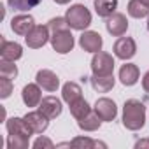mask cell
Here are the masks:
<instances>
[{"mask_svg":"<svg viewBox=\"0 0 149 149\" xmlns=\"http://www.w3.org/2000/svg\"><path fill=\"white\" fill-rule=\"evenodd\" d=\"M105 147L104 142H97V140H91L88 137H76L72 142H70V147H76V149H93V147Z\"/></svg>","mask_w":149,"mask_h":149,"instance_id":"obj_25","label":"cell"},{"mask_svg":"<svg viewBox=\"0 0 149 149\" xmlns=\"http://www.w3.org/2000/svg\"><path fill=\"white\" fill-rule=\"evenodd\" d=\"M128 14L132 18H137V19L146 18V16H149V6H146L142 0H130L128 2Z\"/></svg>","mask_w":149,"mask_h":149,"instance_id":"obj_22","label":"cell"},{"mask_svg":"<svg viewBox=\"0 0 149 149\" xmlns=\"http://www.w3.org/2000/svg\"><path fill=\"white\" fill-rule=\"evenodd\" d=\"M33 147L35 149H40V147H46V149H51V147H54V144L49 140V139H46V137H39L35 142H33Z\"/></svg>","mask_w":149,"mask_h":149,"instance_id":"obj_30","label":"cell"},{"mask_svg":"<svg viewBox=\"0 0 149 149\" xmlns=\"http://www.w3.org/2000/svg\"><path fill=\"white\" fill-rule=\"evenodd\" d=\"M95 112L102 121H112L118 114V107L111 98H98L95 104Z\"/></svg>","mask_w":149,"mask_h":149,"instance_id":"obj_8","label":"cell"},{"mask_svg":"<svg viewBox=\"0 0 149 149\" xmlns=\"http://www.w3.org/2000/svg\"><path fill=\"white\" fill-rule=\"evenodd\" d=\"M142 2H144V4H146V6H149V0H142Z\"/></svg>","mask_w":149,"mask_h":149,"instance_id":"obj_34","label":"cell"},{"mask_svg":"<svg viewBox=\"0 0 149 149\" xmlns=\"http://www.w3.org/2000/svg\"><path fill=\"white\" fill-rule=\"evenodd\" d=\"M33 18L30 14H19V16H14L13 21H11V28L14 33L18 35H26L32 28H33Z\"/></svg>","mask_w":149,"mask_h":149,"instance_id":"obj_14","label":"cell"},{"mask_svg":"<svg viewBox=\"0 0 149 149\" xmlns=\"http://www.w3.org/2000/svg\"><path fill=\"white\" fill-rule=\"evenodd\" d=\"M16 76H18V68H16L14 61H11V60H2L0 61V77L14 79Z\"/></svg>","mask_w":149,"mask_h":149,"instance_id":"obj_26","label":"cell"},{"mask_svg":"<svg viewBox=\"0 0 149 149\" xmlns=\"http://www.w3.org/2000/svg\"><path fill=\"white\" fill-rule=\"evenodd\" d=\"M0 56H2V60L16 61L23 56V47L18 42H9L6 39H0Z\"/></svg>","mask_w":149,"mask_h":149,"instance_id":"obj_13","label":"cell"},{"mask_svg":"<svg viewBox=\"0 0 149 149\" xmlns=\"http://www.w3.org/2000/svg\"><path fill=\"white\" fill-rule=\"evenodd\" d=\"M54 2H56V4H60V6H65V4H68V2H70V0H54Z\"/></svg>","mask_w":149,"mask_h":149,"instance_id":"obj_33","label":"cell"},{"mask_svg":"<svg viewBox=\"0 0 149 149\" xmlns=\"http://www.w3.org/2000/svg\"><path fill=\"white\" fill-rule=\"evenodd\" d=\"M137 53V46L135 40L132 37H119L114 44V54L121 60H130L133 58Z\"/></svg>","mask_w":149,"mask_h":149,"instance_id":"obj_7","label":"cell"},{"mask_svg":"<svg viewBox=\"0 0 149 149\" xmlns=\"http://www.w3.org/2000/svg\"><path fill=\"white\" fill-rule=\"evenodd\" d=\"M146 123V107L140 100L130 98L123 105V126L135 132L140 130Z\"/></svg>","mask_w":149,"mask_h":149,"instance_id":"obj_1","label":"cell"},{"mask_svg":"<svg viewBox=\"0 0 149 149\" xmlns=\"http://www.w3.org/2000/svg\"><path fill=\"white\" fill-rule=\"evenodd\" d=\"M51 46H53V49H54L56 53H60V54L70 53L72 47H74V35H72V32H70L68 28L60 30V32H54V33L51 35Z\"/></svg>","mask_w":149,"mask_h":149,"instance_id":"obj_4","label":"cell"},{"mask_svg":"<svg viewBox=\"0 0 149 149\" xmlns=\"http://www.w3.org/2000/svg\"><path fill=\"white\" fill-rule=\"evenodd\" d=\"M39 111L49 119H54L61 114V102L56 97H44L39 104Z\"/></svg>","mask_w":149,"mask_h":149,"instance_id":"obj_11","label":"cell"},{"mask_svg":"<svg viewBox=\"0 0 149 149\" xmlns=\"http://www.w3.org/2000/svg\"><path fill=\"white\" fill-rule=\"evenodd\" d=\"M135 147H137V149H140V147H149V139H142V140H139V142L135 144Z\"/></svg>","mask_w":149,"mask_h":149,"instance_id":"obj_32","label":"cell"},{"mask_svg":"<svg viewBox=\"0 0 149 149\" xmlns=\"http://www.w3.org/2000/svg\"><path fill=\"white\" fill-rule=\"evenodd\" d=\"M35 79H37V84H39L42 90H46V91H56L58 86H60V79H58V76H56L53 70H49V68H42V70H39Z\"/></svg>","mask_w":149,"mask_h":149,"instance_id":"obj_10","label":"cell"},{"mask_svg":"<svg viewBox=\"0 0 149 149\" xmlns=\"http://www.w3.org/2000/svg\"><path fill=\"white\" fill-rule=\"evenodd\" d=\"M40 2H42V0H7V4H9L11 9H14V11H21V13L37 7Z\"/></svg>","mask_w":149,"mask_h":149,"instance_id":"obj_24","label":"cell"},{"mask_svg":"<svg viewBox=\"0 0 149 149\" xmlns=\"http://www.w3.org/2000/svg\"><path fill=\"white\" fill-rule=\"evenodd\" d=\"M13 93V81L9 77L0 79V98H9Z\"/></svg>","mask_w":149,"mask_h":149,"instance_id":"obj_28","label":"cell"},{"mask_svg":"<svg viewBox=\"0 0 149 149\" xmlns=\"http://www.w3.org/2000/svg\"><path fill=\"white\" fill-rule=\"evenodd\" d=\"M119 81L125 86H133L139 81V67L133 63H126L119 68Z\"/></svg>","mask_w":149,"mask_h":149,"instance_id":"obj_17","label":"cell"},{"mask_svg":"<svg viewBox=\"0 0 149 149\" xmlns=\"http://www.w3.org/2000/svg\"><path fill=\"white\" fill-rule=\"evenodd\" d=\"M28 140L26 137H21V135H9L7 139V147L9 149H26L28 147Z\"/></svg>","mask_w":149,"mask_h":149,"instance_id":"obj_27","label":"cell"},{"mask_svg":"<svg viewBox=\"0 0 149 149\" xmlns=\"http://www.w3.org/2000/svg\"><path fill=\"white\" fill-rule=\"evenodd\" d=\"M7 132H9V135H21V137H26V139H30V135L33 133L30 130V126L26 125L25 118H11V119H7Z\"/></svg>","mask_w":149,"mask_h":149,"instance_id":"obj_16","label":"cell"},{"mask_svg":"<svg viewBox=\"0 0 149 149\" xmlns=\"http://www.w3.org/2000/svg\"><path fill=\"white\" fill-rule=\"evenodd\" d=\"M91 70L95 76H109L114 72V58L109 53L98 51L91 60Z\"/></svg>","mask_w":149,"mask_h":149,"instance_id":"obj_3","label":"cell"},{"mask_svg":"<svg viewBox=\"0 0 149 149\" xmlns=\"http://www.w3.org/2000/svg\"><path fill=\"white\" fill-rule=\"evenodd\" d=\"M95 11L100 18H109L118 7V0H95Z\"/></svg>","mask_w":149,"mask_h":149,"instance_id":"obj_20","label":"cell"},{"mask_svg":"<svg viewBox=\"0 0 149 149\" xmlns=\"http://www.w3.org/2000/svg\"><path fill=\"white\" fill-rule=\"evenodd\" d=\"M47 26H49V30L54 33V32H60V30L68 28V23H67V19H65V18H53V19H49Z\"/></svg>","mask_w":149,"mask_h":149,"instance_id":"obj_29","label":"cell"},{"mask_svg":"<svg viewBox=\"0 0 149 149\" xmlns=\"http://www.w3.org/2000/svg\"><path fill=\"white\" fill-rule=\"evenodd\" d=\"M61 97H63V100L70 105L72 102L83 98V90H81V86H79L77 83H67V84H63Z\"/></svg>","mask_w":149,"mask_h":149,"instance_id":"obj_19","label":"cell"},{"mask_svg":"<svg viewBox=\"0 0 149 149\" xmlns=\"http://www.w3.org/2000/svg\"><path fill=\"white\" fill-rule=\"evenodd\" d=\"M102 44H104V40H102V35L98 32L90 30V32H84L79 37V46L88 53H98L102 49Z\"/></svg>","mask_w":149,"mask_h":149,"instance_id":"obj_9","label":"cell"},{"mask_svg":"<svg viewBox=\"0 0 149 149\" xmlns=\"http://www.w3.org/2000/svg\"><path fill=\"white\" fill-rule=\"evenodd\" d=\"M105 28H107V32H109L111 35H114V37H121V35L126 33V30H128V19H126L125 14H121V13H114V14H111V16L107 18V21H105Z\"/></svg>","mask_w":149,"mask_h":149,"instance_id":"obj_6","label":"cell"},{"mask_svg":"<svg viewBox=\"0 0 149 149\" xmlns=\"http://www.w3.org/2000/svg\"><path fill=\"white\" fill-rule=\"evenodd\" d=\"M47 119H49V118L44 116L40 111H32V112H28V114L25 116V121H26V125L30 126V130H32L33 133H42V132H46V128H47V125H49Z\"/></svg>","mask_w":149,"mask_h":149,"instance_id":"obj_12","label":"cell"},{"mask_svg":"<svg viewBox=\"0 0 149 149\" xmlns=\"http://www.w3.org/2000/svg\"><path fill=\"white\" fill-rule=\"evenodd\" d=\"M142 88H144V91H147V93H149V70L144 74V79H142Z\"/></svg>","mask_w":149,"mask_h":149,"instance_id":"obj_31","label":"cell"},{"mask_svg":"<svg viewBox=\"0 0 149 149\" xmlns=\"http://www.w3.org/2000/svg\"><path fill=\"white\" fill-rule=\"evenodd\" d=\"M65 19H67L68 26L74 28V30H86L91 25V13L88 11V7H84L81 4H76L70 9H67Z\"/></svg>","mask_w":149,"mask_h":149,"instance_id":"obj_2","label":"cell"},{"mask_svg":"<svg viewBox=\"0 0 149 149\" xmlns=\"http://www.w3.org/2000/svg\"><path fill=\"white\" fill-rule=\"evenodd\" d=\"M49 39H51V37H49V26H42V25H35V26L25 35L26 46L32 47V49L42 47Z\"/></svg>","mask_w":149,"mask_h":149,"instance_id":"obj_5","label":"cell"},{"mask_svg":"<svg viewBox=\"0 0 149 149\" xmlns=\"http://www.w3.org/2000/svg\"><path fill=\"white\" fill-rule=\"evenodd\" d=\"M90 81H91L93 90L98 91V93H107V91H111V90L114 88V83H116L112 74H109V76H95V74H93V77H91Z\"/></svg>","mask_w":149,"mask_h":149,"instance_id":"obj_18","label":"cell"},{"mask_svg":"<svg viewBox=\"0 0 149 149\" xmlns=\"http://www.w3.org/2000/svg\"><path fill=\"white\" fill-rule=\"evenodd\" d=\"M147 30H149V19H147Z\"/></svg>","mask_w":149,"mask_h":149,"instance_id":"obj_35","label":"cell"},{"mask_svg":"<svg viewBox=\"0 0 149 149\" xmlns=\"http://www.w3.org/2000/svg\"><path fill=\"white\" fill-rule=\"evenodd\" d=\"M21 98L25 102L26 107H37L42 100V95H40V86L39 84H26L21 91Z\"/></svg>","mask_w":149,"mask_h":149,"instance_id":"obj_15","label":"cell"},{"mask_svg":"<svg viewBox=\"0 0 149 149\" xmlns=\"http://www.w3.org/2000/svg\"><path fill=\"white\" fill-rule=\"evenodd\" d=\"M90 112H91V107H90V104L84 98H79V100H76V102L70 104V114L76 118V119H81V118H84Z\"/></svg>","mask_w":149,"mask_h":149,"instance_id":"obj_23","label":"cell"},{"mask_svg":"<svg viewBox=\"0 0 149 149\" xmlns=\"http://www.w3.org/2000/svg\"><path fill=\"white\" fill-rule=\"evenodd\" d=\"M100 123H102V119L97 116V112H90V114H86L84 118L77 119L79 128L84 130V132H95V130H98V128H100Z\"/></svg>","mask_w":149,"mask_h":149,"instance_id":"obj_21","label":"cell"}]
</instances>
